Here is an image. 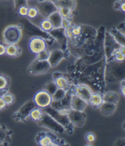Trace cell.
Segmentation results:
<instances>
[{
  "mask_svg": "<svg viewBox=\"0 0 125 146\" xmlns=\"http://www.w3.org/2000/svg\"><path fill=\"white\" fill-rule=\"evenodd\" d=\"M67 114L75 127L81 128L84 126L87 120V114L84 111H78L70 109Z\"/></svg>",
  "mask_w": 125,
  "mask_h": 146,
  "instance_id": "17",
  "label": "cell"
},
{
  "mask_svg": "<svg viewBox=\"0 0 125 146\" xmlns=\"http://www.w3.org/2000/svg\"><path fill=\"white\" fill-rule=\"evenodd\" d=\"M123 46L116 41L109 32L105 31L104 38V56L106 62L113 59L114 55L117 50L122 48Z\"/></svg>",
  "mask_w": 125,
  "mask_h": 146,
  "instance_id": "8",
  "label": "cell"
},
{
  "mask_svg": "<svg viewBox=\"0 0 125 146\" xmlns=\"http://www.w3.org/2000/svg\"><path fill=\"white\" fill-rule=\"evenodd\" d=\"M39 27L42 30H44V31L48 33L54 29L52 23H51L50 20L48 19H44V20H42L41 22L40 23Z\"/></svg>",
  "mask_w": 125,
  "mask_h": 146,
  "instance_id": "34",
  "label": "cell"
},
{
  "mask_svg": "<svg viewBox=\"0 0 125 146\" xmlns=\"http://www.w3.org/2000/svg\"><path fill=\"white\" fill-rule=\"evenodd\" d=\"M103 102L118 105L120 100V94L115 91L104 92L103 94Z\"/></svg>",
  "mask_w": 125,
  "mask_h": 146,
  "instance_id": "26",
  "label": "cell"
},
{
  "mask_svg": "<svg viewBox=\"0 0 125 146\" xmlns=\"http://www.w3.org/2000/svg\"><path fill=\"white\" fill-rule=\"evenodd\" d=\"M50 51L47 49L40 51V53L37 54V59L41 60V61H48L50 57Z\"/></svg>",
  "mask_w": 125,
  "mask_h": 146,
  "instance_id": "40",
  "label": "cell"
},
{
  "mask_svg": "<svg viewBox=\"0 0 125 146\" xmlns=\"http://www.w3.org/2000/svg\"><path fill=\"white\" fill-rule=\"evenodd\" d=\"M22 53V49L17 44H7L6 54L12 58H17Z\"/></svg>",
  "mask_w": 125,
  "mask_h": 146,
  "instance_id": "29",
  "label": "cell"
},
{
  "mask_svg": "<svg viewBox=\"0 0 125 146\" xmlns=\"http://www.w3.org/2000/svg\"><path fill=\"white\" fill-rule=\"evenodd\" d=\"M117 106L118 105L103 102L99 109H100V111L102 115L104 116H110L115 112L117 108Z\"/></svg>",
  "mask_w": 125,
  "mask_h": 146,
  "instance_id": "25",
  "label": "cell"
},
{
  "mask_svg": "<svg viewBox=\"0 0 125 146\" xmlns=\"http://www.w3.org/2000/svg\"><path fill=\"white\" fill-rule=\"evenodd\" d=\"M7 106L6 104V102H4L2 97L0 96V111L4 110L7 108Z\"/></svg>",
  "mask_w": 125,
  "mask_h": 146,
  "instance_id": "49",
  "label": "cell"
},
{
  "mask_svg": "<svg viewBox=\"0 0 125 146\" xmlns=\"http://www.w3.org/2000/svg\"><path fill=\"white\" fill-rule=\"evenodd\" d=\"M53 1L58 9L61 7H67L73 11L75 10L77 3L76 0H50Z\"/></svg>",
  "mask_w": 125,
  "mask_h": 146,
  "instance_id": "27",
  "label": "cell"
},
{
  "mask_svg": "<svg viewBox=\"0 0 125 146\" xmlns=\"http://www.w3.org/2000/svg\"><path fill=\"white\" fill-rule=\"evenodd\" d=\"M114 9L115 10L125 12V2L124 0H117L114 3Z\"/></svg>",
  "mask_w": 125,
  "mask_h": 146,
  "instance_id": "41",
  "label": "cell"
},
{
  "mask_svg": "<svg viewBox=\"0 0 125 146\" xmlns=\"http://www.w3.org/2000/svg\"><path fill=\"white\" fill-rule=\"evenodd\" d=\"M37 7L39 14H40L44 19H47L53 13L58 11L57 6L50 0H44V1H39Z\"/></svg>",
  "mask_w": 125,
  "mask_h": 146,
  "instance_id": "18",
  "label": "cell"
},
{
  "mask_svg": "<svg viewBox=\"0 0 125 146\" xmlns=\"http://www.w3.org/2000/svg\"><path fill=\"white\" fill-rule=\"evenodd\" d=\"M20 25L29 36L32 37H40L44 38L47 44L52 45L54 42V38L48 32L44 31L40 27H37L27 19H23L20 21Z\"/></svg>",
  "mask_w": 125,
  "mask_h": 146,
  "instance_id": "4",
  "label": "cell"
},
{
  "mask_svg": "<svg viewBox=\"0 0 125 146\" xmlns=\"http://www.w3.org/2000/svg\"><path fill=\"white\" fill-rule=\"evenodd\" d=\"M50 35L52 36L55 41H56L59 45L61 46L62 50L64 51H68L67 50V38L65 35V29L62 27L53 29L49 32Z\"/></svg>",
  "mask_w": 125,
  "mask_h": 146,
  "instance_id": "19",
  "label": "cell"
},
{
  "mask_svg": "<svg viewBox=\"0 0 125 146\" xmlns=\"http://www.w3.org/2000/svg\"><path fill=\"white\" fill-rule=\"evenodd\" d=\"M67 91L64 90L63 89L61 88H58L53 95L52 96V98H53V101H57L59 100H61V98L65 97V96L66 95Z\"/></svg>",
  "mask_w": 125,
  "mask_h": 146,
  "instance_id": "38",
  "label": "cell"
},
{
  "mask_svg": "<svg viewBox=\"0 0 125 146\" xmlns=\"http://www.w3.org/2000/svg\"><path fill=\"white\" fill-rule=\"evenodd\" d=\"M3 37L6 44H17L22 37V27L20 25H10L4 30Z\"/></svg>",
  "mask_w": 125,
  "mask_h": 146,
  "instance_id": "9",
  "label": "cell"
},
{
  "mask_svg": "<svg viewBox=\"0 0 125 146\" xmlns=\"http://www.w3.org/2000/svg\"><path fill=\"white\" fill-rule=\"evenodd\" d=\"M124 50H125V46L123 47V48L121 49L117 50L114 55L113 59L115 60V61L117 62H124L125 59Z\"/></svg>",
  "mask_w": 125,
  "mask_h": 146,
  "instance_id": "37",
  "label": "cell"
},
{
  "mask_svg": "<svg viewBox=\"0 0 125 146\" xmlns=\"http://www.w3.org/2000/svg\"><path fill=\"white\" fill-rule=\"evenodd\" d=\"M113 36L114 39L117 41L120 45L125 46V36L124 33L120 31L117 28L113 27L109 32Z\"/></svg>",
  "mask_w": 125,
  "mask_h": 146,
  "instance_id": "30",
  "label": "cell"
},
{
  "mask_svg": "<svg viewBox=\"0 0 125 146\" xmlns=\"http://www.w3.org/2000/svg\"><path fill=\"white\" fill-rule=\"evenodd\" d=\"M2 96V95H1V94H0V96Z\"/></svg>",
  "mask_w": 125,
  "mask_h": 146,
  "instance_id": "53",
  "label": "cell"
},
{
  "mask_svg": "<svg viewBox=\"0 0 125 146\" xmlns=\"http://www.w3.org/2000/svg\"><path fill=\"white\" fill-rule=\"evenodd\" d=\"M58 11L61 15L63 19H67L68 20L72 21L73 19V11H71L70 9H68L67 7H61L58 8Z\"/></svg>",
  "mask_w": 125,
  "mask_h": 146,
  "instance_id": "33",
  "label": "cell"
},
{
  "mask_svg": "<svg viewBox=\"0 0 125 146\" xmlns=\"http://www.w3.org/2000/svg\"><path fill=\"white\" fill-rule=\"evenodd\" d=\"M37 123L38 126L47 128L56 133L62 134L65 131L64 128L61 125H60L55 119L45 112L43 113L41 119Z\"/></svg>",
  "mask_w": 125,
  "mask_h": 146,
  "instance_id": "10",
  "label": "cell"
},
{
  "mask_svg": "<svg viewBox=\"0 0 125 146\" xmlns=\"http://www.w3.org/2000/svg\"><path fill=\"white\" fill-rule=\"evenodd\" d=\"M12 130L4 124H0V145H10L12 141Z\"/></svg>",
  "mask_w": 125,
  "mask_h": 146,
  "instance_id": "22",
  "label": "cell"
},
{
  "mask_svg": "<svg viewBox=\"0 0 125 146\" xmlns=\"http://www.w3.org/2000/svg\"><path fill=\"white\" fill-rule=\"evenodd\" d=\"M51 68L48 61H41L36 58L30 64L27 71L30 75H40L48 72Z\"/></svg>",
  "mask_w": 125,
  "mask_h": 146,
  "instance_id": "12",
  "label": "cell"
},
{
  "mask_svg": "<svg viewBox=\"0 0 125 146\" xmlns=\"http://www.w3.org/2000/svg\"><path fill=\"white\" fill-rule=\"evenodd\" d=\"M43 113H44V111H43L42 109L37 106L35 108H34L31 111V112L30 113L29 118L33 122H35L37 123L41 119Z\"/></svg>",
  "mask_w": 125,
  "mask_h": 146,
  "instance_id": "32",
  "label": "cell"
},
{
  "mask_svg": "<svg viewBox=\"0 0 125 146\" xmlns=\"http://www.w3.org/2000/svg\"><path fill=\"white\" fill-rule=\"evenodd\" d=\"M39 1H44V0H38Z\"/></svg>",
  "mask_w": 125,
  "mask_h": 146,
  "instance_id": "51",
  "label": "cell"
},
{
  "mask_svg": "<svg viewBox=\"0 0 125 146\" xmlns=\"http://www.w3.org/2000/svg\"><path fill=\"white\" fill-rule=\"evenodd\" d=\"M7 44L5 42H0V56L6 54Z\"/></svg>",
  "mask_w": 125,
  "mask_h": 146,
  "instance_id": "46",
  "label": "cell"
},
{
  "mask_svg": "<svg viewBox=\"0 0 125 146\" xmlns=\"http://www.w3.org/2000/svg\"><path fill=\"white\" fill-rule=\"evenodd\" d=\"M87 65L81 58H77L75 63L68 66L67 75L73 84L81 83L83 72L85 66Z\"/></svg>",
  "mask_w": 125,
  "mask_h": 146,
  "instance_id": "7",
  "label": "cell"
},
{
  "mask_svg": "<svg viewBox=\"0 0 125 146\" xmlns=\"http://www.w3.org/2000/svg\"><path fill=\"white\" fill-rule=\"evenodd\" d=\"M88 104L83 99L72 94L71 98V109L78 111H84L88 106Z\"/></svg>",
  "mask_w": 125,
  "mask_h": 146,
  "instance_id": "23",
  "label": "cell"
},
{
  "mask_svg": "<svg viewBox=\"0 0 125 146\" xmlns=\"http://www.w3.org/2000/svg\"><path fill=\"white\" fill-rule=\"evenodd\" d=\"M36 143L40 146L70 145L64 139L60 138L52 132L40 131L36 136Z\"/></svg>",
  "mask_w": 125,
  "mask_h": 146,
  "instance_id": "5",
  "label": "cell"
},
{
  "mask_svg": "<svg viewBox=\"0 0 125 146\" xmlns=\"http://www.w3.org/2000/svg\"><path fill=\"white\" fill-rule=\"evenodd\" d=\"M58 88L57 87V86L56 85L54 81H52L46 83L45 85L44 86V89H43L45 90L46 91L48 92L50 95H51V96H52L54 94V93L56 91Z\"/></svg>",
  "mask_w": 125,
  "mask_h": 146,
  "instance_id": "36",
  "label": "cell"
},
{
  "mask_svg": "<svg viewBox=\"0 0 125 146\" xmlns=\"http://www.w3.org/2000/svg\"><path fill=\"white\" fill-rule=\"evenodd\" d=\"M28 7L26 6H20L18 9H17V12L18 14L22 16V17H26L27 16V14H28Z\"/></svg>",
  "mask_w": 125,
  "mask_h": 146,
  "instance_id": "44",
  "label": "cell"
},
{
  "mask_svg": "<svg viewBox=\"0 0 125 146\" xmlns=\"http://www.w3.org/2000/svg\"><path fill=\"white\" fill-rule=\"evenodd\" d=\"M42 110L55 119L60 125H61L64 128L65 131H66L68 135H72L73 134L75 127L73 125L67 114L59 112L53 108L51 106L42 109Z\"/></svg>",
  "mask_w": 125,
  "mask_h": 146,
  "instance_id": "6",
  "label": "cell"
},
{
  "mask_svg": "<svg viewBox=\"0 0 125 146\" xmlns=\"http://www.w3.org/2000/svg\"><path fill=\"white\" fill-rule=\"evenodd\" d=\"M71 24V21L70 20H68L67 19H65L62 18V27L64 29H66L68 28L69 26Z\"/></svg>",
  "mask_w": 125,
  "mask_h": 146,
  "instance_id": "48",
  "label": "cell"
},
{
  "mask_svg": "<svg viewBox=\"0 0 125 146\" xmlns=\"http://www.w3.org/2000/svg\"><path fill=\"white\" fill-rule=\"evenodd\" d=\"M52 79L58 88L63 89L67 91L70 89L73 85L69 80L67 73L55 72L53 74Z\"/></svg>",
  "mask_w": 125,
  "mask_h": 146,
  "instance_id": "16",
  "label": "cell"
},
{
  "mask_svg": "<svg viewBox=\"0 0 125 146\" xmlns=\"http://www.w3.org/2000/svg\"><path fill=\"white\" fill-rule=\"evenodd\" d=\"M106 61L105 58L92 64L86 65L82 75L81 83H85L97 89L98 92L104 93L106 84L104 80V69Z\"/></svg>",
  "mask_w": 125,
  "mask_h": 146,
  "instance_id": "1",
  "label": "cell"
},
{
  "mask_svg": "<svg viewBox=\"0 0 125 146\" xmlns=\"http://www.w3.org/2000/svg\"><path fill=\"white\" fill-rule=\"evenodd\" d=\"M125 79V64L124 62H117L114 59L106 62L104 69L106 84L120 82Z\"/></svg>",
  "mask_w": 125,
  "mask_h": 146,
  "instance_id": "2",
  "label": "cell"
},
{
  "mask_svg": "<svg viewBox=\"0 0 125 146\" xmlns=\"http://www.w3.org/2000/svg\"><path fill=\"white\" fill-rule=\"evenodd\" d=\"M105 31V28L103 26L97 30V35L95 38V42L93 51L92 55L85 59L82 58L87 65L99 62L105 58L104 48Z\"/></svg>",
  "mask_w": 125,
  "mask_h": 146,
  "instance_id": "3",
  "label": "cell"
},
{
  "mask_svg": "<svg viewBox=\"0 0 125 146\" xmlns=\"http://www.w3.org/2000/svg\"><path fill=\"white\" fill-rule=\"evenodd\" d=\"M47 42L44 38L40 37H32L30 39L28 47L31 52L37 54L40 51L46 50L47 48Z\"/></svg>",
  "mask_w": 125,
  "mask_h": 146,
  "instance_id": "21",
  "label": "cell"
},
{
  "mask_svg": "<svg viewBox=\"0 0 125 146\" xmlns=\"http://www.w3.org/2000/svg\"><path fill=\"white\" fill-rule=\"evenodd\" d=\"M103 94L100 92H93L90 98L89 105L91 106L94 110L99 109L103 103Z\"/></svg>",
  "mask_w": 125,
  "mask_h": 146,
  "instance_id": "24",
  "label": "cell"
},
{
  "mask_svg": "<svg viewBox=\"0 0 125 146\" xmlns=\"http://www.w3.org/2000/svg\"><path fill=\"white\" fill-rule=\"evenodd\" d=\"M47 19H48L50 20L51 23L53 25L54 29L62 27V17L58 11L53 13Z\"/></svg>",
  "mask_w": 125,
  "mask_h": 146,
  "instance_id": "31",
  "label": "cell"
},
{
  "mask_svg": "<svg viewBox=\"0 0 125 146\" xmlns=\"http://www.w3.org/2000/svg\"><path fill=\"white\" fill-rule=\"evenodd\" d=\"M1 97L3 98L4 102H6L7 106H11L15 103V96L13 95L12 94L10 93L9 92H7L6 93L3 94Z\"/></svg>",
  "mask_w": 125,
  "mask_h": 146,
  "instance_id": "35",
  "label": "cell"
},
{
  "mask_svg": "<svg viewBox=\"0 0 125 146\" xmlns=\"http://www.w3.org/2000/svg\"><path fill=\"white\" fill-rule=\"evenodd\" d=\"M124 121L123 122V129L124 130Z\"/></svg>",
  "mask_w": 125,
  "mask_h": 146,
  "instance_id": "50",
  "label": "cell"
},
{
  "mask_svg": "<svg viewBox=\"0 0 125 146\" xmlns=\"http://www.w3.org/2000/svg\"><path fill=\"white\" fill-rule=\"evenodd\" d=\"M120 94L124 97H125V79L120 81Z\"/></svg>",
  "mask_w": 125,
  "mask_h": 146,
  "instance_id": "45",
  "label": "cell"
},
{
  "mask_svg": "<svg viewBox=\"0 0 125 146\" xmlns=\"http://www.w3.org/2000/svg\"><path fill=\"white\" fill-rule=\"evenodd\" d=\"M14 1L15 4V9L16 11L20 6H28L27 0H14Z\"/></svg>",
  "mask_w": 125,
  "mask_h": 146,
  "instance_id": "43",
  "label": "cell"
},
{
  "mask_svg": "<svg viewBox=\"0 0 125 146\" xmlns=\"http://www.w3.org/2000/svg\"><path fill=\"white\" fill-rule=\"evenodd\" d=\"M37 107L33 100H28L21 106L20 109L13 114L11 117L16 122L26 123L31 111Z\"/></svg>",
  "mask_w": 125,
  "mask_h": 146,
  "instance_id": "11",
  "label": "cell"
},
{
  "mask_svg": "<svg viewBox=\"0 0 125 146\" xmlns=\"http://www.w3.org/2000/svg\"><path fill=\"white\" fill-rule=\"evenodd\" d=\"M70 53L68 51H64L61 49H56L50 51V57L48 59L51 67H55L59 65L63 59H68Z\"/></svg>",
  "mask_w": 125,
  "mask_h": 146,
  "instance_id": "20",
  "label": "cell"
},
{
  "mask_svg": "<svg viewBox=\"0 0 125 146\" xmlns=\"http://www.w3.org/2000/svg\"><path fill=\"white\" fill-rule=\"evenodd\" d=\"M11 86V78L7 75L0 73V94L9 92Z\"/></svg>",
  "mask_w": 125,
  "mask_h": 146,
  "instance_id": "28",
  "label": "cell"
},
{
  "mask_svg": "<svg viewBox=\"0 0 125 146\" xmlns=\"http://www.w3.org/2000/svg\"><path fill=\"white\" fill-rule=\"evenodd\" d=\"M38 15H39V12H38V10L37 7L32 6L28 7L27 17L29 19H34L36 18Z\"/></svg>",
  "mask_w": 125,
  "mask_h": 146,
  "instance_id": "39",
  "label": "cell"
},
{
  "mask_svg": "<svg viewBox=\"0 0 125 146\" xmlns=\"http://www.w3.org/2000/svg\"><path fill=\"white\" fill-rule=\"evenodd\" d=\"M32 100L36 106L41 109H44L50 106L53 102L51 95L43 89L37 91L35 94Z\"/></svg>",
  "mask_w": 125,
  "mask_h": 146,
  "instance_id": "14",
  "label": "cell"
},
{
  "mask_svg": "<svg viewBox=\"0 0 125 146\" xmlns=\"http://www.w3.org/2000/svg\"><path fill=\"white\" fill-rule=\"evenodd\" d=\"M84 138L85 141H87L88 143L92 144L94 143L96 140V135H95L92 132H87L86 133L84 136Z\"/></svg>",
  "mask_w": 125,
  "mask_h": 146,
  "instance_id": "42",
  "label": "cell"
},
{
  "mask_svg": "<svg viewBox=\"0 0 125 146\" xmlns=\"http://www.w3.org/2000/svg\"><path fill=\"white\" fill-rule=\"evenodd\" d=\"M114 145H116V146L125 145V139L124 138H121L117 139L114 142Z\"/></svg>",
  "mask_w": 125,
  "mask_h": 146,
  "instance_id": "47",
  "label": "cell"
},
{
  "mask_svg": "<svg viewBox=\"0 0 125 146\" xmlns=\"http://www.w3.org/2000/svg\"><path fill=\"white\" fill-rule=\"evenodd\" d=\"M69 91L72 94H74L85 100L88 104L90 98L93 93L91 88L89 85L83 83L73 84Z\"/></svg>",
  "mask_w": 125,
  "mask_h": 146,
  "instance_id": "13",
  "label": "cell"
},
{
  "mask_svg": "<svg viewBox=\"0 0 125 146\" xmlns=\"http://www.w3.org/2000/svg\"><path fill=\"white\" fill-rule=\"evenodd\" d=\"M27 1H32V0H27Z\"/></svg>",
  "mask_w": 125,
  "mask_h": 146,
  "instance_id": "52",
  "label": "cell"
},
{
  "mask_svg": "<svg viewBox=\"0 0 125 146\" xmlns=\"http://www.w3.org/2000/svg\"><path fill=\"white\" fill-rule=\"evenodd\" d=\"M71 96L72 94L68 90L64 97L61 98V100L53 101L50 106L59 112L67 114L68 111L71 109Z\"/></svg>",
  "mask_w": 125,
  "mask_h": 146,
  "instance_id": "15",
  "label": "cell"
}]
</instances>
